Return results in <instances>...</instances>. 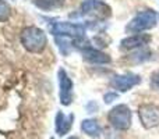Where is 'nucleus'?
I'll list each match as a JSON object with an SVG mask.
<instances>
[{
  "instance_id": "obj_12",
  "label": "nucleus",
  "mask_w": 159,
  "mask_h": 139,
  "mask_svg": "<svg viewBox=\"0 0 159 139\" xmlns=\"http://www.w3.org/2000/svg\"><path fill=\"white\" fill-rule=\"evenodd\" d=\"M8 17H10V6L4 0H0V22L7 21Z\"/></svg>"
},
{
  "instance_id": "obj_14",
  "label": "nucleus",
  "mask_w": 159,
  "mask_h": 139,
  "mask_svg": "<svg viewBox=\"0 0 159 139\" xmlns=\"http://www.w3.org/2000/svg\"><path fill=\"white\" fill-rule=\"evenodd\" d=\"M152 82H154L155 85H158V86H159V71H158V72H155L154 75H152Z\"/></svg>"
},
{
  "instance_id": "obj_8",
  "label": "nucleus",
  "mask_w": 159,
  "mask_h": 139,
  "mask_svg": "<svg viewBox=\"0 0 159 139\" xmlns=\"http://www.w3.org/2000/svg\"><path fill=\"white\" fill-rule=\"evenodd\" d=\"M149 36L147 35H140V33H135L133 36H129V38L123 39L121 41V49H134V47L143 46V45L148 43Z\"/></svg>"
},
{
  "instance_id": "obj_10",
  "label": "nucleus",
  "mask_w": 159,
  "mask_h": 139,
  "mask_svg": "<svg viewBox=\"0 0 159 139\" xmlns=\"http://www.w3.org/2000/svg\"><path fill=\"white\" fill-rule=\"evenodd\" d=\"M73 118L74 115L70 114V115H64L61 113H59L57 117H56V129L60 135H64L69 132V129L71 128V123H73Z\"/></svg>"
},
{
  "instance_id": "obj_3",
  "label": "nucleus",
  "mask_w": 159,
  "mask_h": 139,
  "mask_svg": "<svg viewBox=\"0 0 159 139\" xmlns=\"http://www.w3.org/2000/svg\"><path fill=\"white\" fill-rule=\"evenodd\" d=\"M107 120L115 127L116 129H127L131 125V111L126 104H119V106L113 107L107 114Z\"/></svg>"
},
{
  "instance_id": "obj_13",
  "label": "nucleus",
  "mask_w": 159,
  "mask_h": 139,
  "mask_svg": "<svg viewBox=\"0 0 159 139\" xmlns=\"http://www.w3.org/2000/svg\"><path fill=\"white\" fill-rule=\"evenodd\" d=\"M34 2L39 8H43V10H50L56 6V0H34Z\"/></svg>"
},
{
  "instance_id": "obj_5",
  "label": "nucleus",
  "mask_w": 159,
  "mask_h": 139,
  "mask_svg": "<svg viewBox=\"0 0 159 139\" xmlns=\"http://www.w3.org/2000/svg\"><path fill=\"white\" fill-rule=\"evenodd\" d=\"M140 82V76L134 75V74H126V75H120V76H116L113 78L112 81V86L115 89L120 90V92H126V90L131 89L133 86Z\"/></svg>"
},
{
  "instance_id": "obj_7",
  "label": "nucleus",
  "mask_w": 159,
  "mask_h": 139,
  "mask_svg": "<svg viewBox=\"0 0 159 139\" xmlns=\"http://www.w3.org/2000/svg\"><path fill=\"white\" fill-rule=\"evenodd\" d=\"M59 78H60V99L63 104H70L71 102V89H73V82L69 78V75L66 74L64 70L59 71Z\"/></svg>"
},
{
  "instance_id": "obj_1",
  "label": "nucleus",
  "mask_w": 159,
  "mask_h": 139,
  "mask_svg": "<svg viewBox=\"0 0 159 139\" xmlns=\"http://www.w3.org/2000/svg\"><path fill=\"white\" fill-rule=\"evenodd\" d=\"M21 45L30 53H42L48 45L46 33L36 27H27L20 35Z\"/></svg>"
},
{
  "instance_id": "obj_2",
  "label": "nucleus",
  "mask_w": 159,
  "mask_h": 139,
  "mask_svg": "<svg viewBox=\"0 0 159 139\" xmlns=\"http://www.w3.org/2000/svg\"><path fill=\"white\" fill-rule=\"evenodd\" d=\"M157 13L151 10L143 11V13L137 14V15L133 18V21L127 25V31L131 33H140L143 31L151 29L155 27L157 24Z\"/></svg>"
},
{
  "instance_id": "obj_4",
  "label": "nucleus",
  "mask_w": 159,
  "mask_h": 139,
  "mask_svg": "<svg viewBox=\"0 0 159 139\" xmlns=\"http://www.w3.org/2000/svg\"><path fill=\"white\" fill-rule=\"evenodd\" d=\"M138 115L145 128H155L159 125V107L155 104H143L138 109Z\"/></svg>"
},
{
  "instance_id": "obj_15",
  "label": "nucleus",
  "mask_w": 159,
  "mask_h": 139,
  "mask_svg": "<svg viewBox=\"0 0 159 139\" xmlns=\"http://www.w3.org/2000/svg\"><path fill=\"white\" fill-rule=\"evenodd\" d=\"M69 139H78V138H77V137H70Z\"/></svg>"
},
{
  "instance_id": "obj_9",
  "label": "nucleus",
  "mask_w": 159,
  "mask_h": 139,
  "mask_svg": "<svg viewBox=\"0 0 159 139\" xmlns=\"http://www.w3.org/2000/svg\"><path fill=\"white\" fill-rule=\"evenodd\" d=\"M84 59L89 63L93 64H105V63H109L110 57L105 53L99 52V50L95 49H85L84 50Z\"/></svg>"
},
{
  "instance_id": "obj_11",
  "label": "nucleus",
  "mask_w": 159,
  "mask_h": 139,
  "mask_svg": "<svg viewBox=\"0 0 159 139\" xmlns=\"http://www.w3.org/2000/svg\"><path fill=\"white\" fill-rule=\"evenodd\" d=\"M81 128L85 134H88L89 137H98L101 134V128H99L98 123L95 120H85L82 121Z\"/></svg>"
},
{
  "instance_id": "obj_6",
  "label": "nucleus",
  "mask_w": 159,
  "mask_h": 139,
  "mask_svg": "<svg viewBox=\"0 0 159 139\" xmlns=\"http://www.w3.org/2000/svg\"><path fill=\"white\" fill-rule=\"evenodd\" d=\"M52 32L55 35H69V36H81L84 33V28L81 25H74L70 22H57L52 27Z\"/></svg>"
}]
</instances>
